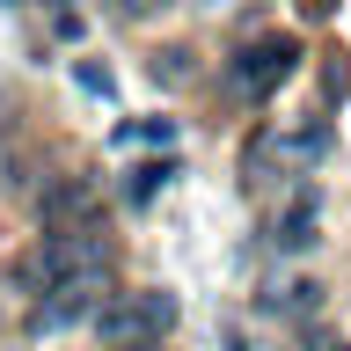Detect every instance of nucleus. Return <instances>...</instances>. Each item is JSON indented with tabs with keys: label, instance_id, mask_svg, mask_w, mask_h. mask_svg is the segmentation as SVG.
<instances>
[{
	"label": "nucleus",
	"instance_id": "nucleus-1",
	"mask_svg": "<svg viewBox=\"0 0 351 351\" xmlns=\"http://www.w3.org/2000/svg\"><path fill=\"white\" fill-rule=\"evenodd\" d=\"M88 271H110V241L95 227H44V241L22 256V293H51L66 278H88Z\"/></svg>",
	"mask_w": 351,
	"mask_h": 351
},
{
	"label": "nucleus",
	"instance_id": "nucleus-2",
	"mask_svg": "<svg viewBox=\"0 0 351 351\" xmlns=\"http://www.w3.org/2000/svg\"><path fill=\"white\" fill-rule=\"evenodd\" d=\"M169 329H176V293H161V285L110 293L103 315H95V337H103V351H147V344H161Z\"/></svg>",
	"mask_w": 351,
	"mask_h": 351
},
{
	"label": "nucleus",
	"instance_id": "nucleus-3",
	"mask_svg": "<svg viewBox=\"0 0 351 351\" xmlns=\"http://www.w3.org/2000/svg\"><path fill=\"white\" fill-rule=\"evenodd\" d=\"M300 73V37H256V44H241L234 59H227V95L234 103H271L285 81Z\"/></svg>",
	"mask_w": 351,
	"mask_h": 351
},
{
	"label": "nucleus",
	"instance_id": "nucleus-4",
	"mask_svg": "<svg viewBox=\"0 0 351 351\" xmlns=\"http://www.w3.org/2000/svg\"><path fill=\"white\" fill-rule=\"evenodd\" d=\"M103 300H110V271L66 278V285H51V293H37L29 329H37V337H59V329H73V322H95V315H103Z\"/></svg>",
	"mask_w": 351,
	"mask_h": 351
},
{
	"label": "nucleus",
	"instance_id": "nucleus-5",
	"mask_svg": "<svg viewBox=\"0 0 351 351\" xmlns=\"http://www.w3.org/2000/svg\"><path fill=\"white\" fill-rule=\"evenodd\" d=\"M315 241H322V197L300 183V191L271 213V249H278V256H307Z\"/></svg>",
	"mask_w": 351,
	"mask_h": 351
},
{
	"label": "nucleus",
	"instance_id": "nucleus-6",
	"mask_svg": "<svg viewBox=\"0 0 351 351\" xmlns=\"http://www.w3.org/2000/svg\"><path fill=\"white\" fill-rule=\"evenodd\" d=\"M95 183L88 176H59V183H44V197H37V213H44V227H88L95 219Z\"/></svg>",
	"mask_w": 351,
	"mask_h": 351
},
{
	"label": "nucleus",
	"instance_id": "nucleus-7",
	"mask_svg": "<svg viewBox=\"0 0 351 351\" xmlns=\"http://www.w3.org/2000/svg\"><path fill=\"white\" fill-rule=\"evenodd\" d=\"M315 307H322L315 278H271L263 285V315H315Z\"/></svg>",
	"mask_w": 351,
	"mask_h": 351
},
{
	"label": "nucleus",
	"instance_id": "nucleus-8",
	"mask_svg": "<svg viewBox=\"0 0 351 351\" xmlns=\"http://www.w3.org/2000/svg\"><path fill=\"white\" fill-rule=\"evenodd\" d=\"M169 176H176V161H139V169L125 176V197H132V205H147V197L161 191V183H169Z\"/></svg>",
	"mask_w": 351,
	"mask_h": 351
},
{
	"label": "nucleus",
	"instance_id": "nucleus-9",
	"mask_svg": "<svg viewBox=\"0 0 351 351\" xmlns=\"http://www.w3.org/2000/svg\"><path fill=\"white\" fill-rule=\"evenodd\" d=\"M73 81H81L88 95H103V103L117 95V81H110V66H95V59H73Z\"/></svg>",
	"mask_w": 351,
	"mask_h": 351
},
{
	"label": "nucleus",
	"instance_id": "nucleus-10",
	"mask_svg": "<svg viewBox=\"0 0 351 351\" xmlns=\"http://www.w3.org/2000/svg\"><path fill=\"white\" fill-rule=\"evenodd\" d=\"M44 8H51V29H59L66 44H73V37H81V29H88V22H81V8H73V0H44Z\"/></svg>",
	"mask_w": 351,
	"mask_h": 351
},
{
	"label": "nucleus",
	"instance_id": "nucleus-11",
	"mask_svg": "<svg viewBox=\"0 0 351 351\" xmlns=\"http://www.w3.org/2000/svg\"><path fill=\"white\" fill-rule=\"evenodd\" d=\"M161 8H176V0H110L117 22H147V15H161Z\"/></svg>",
	"mask_w": 351,
	"mask_h": 351
},
{
	"label": "nucleus",
	"instance_id": "nucleus-12",
	"mask_svg": "<svg viewBox=\"0 0 351 351\" xmlns=\"http://www.w3.org/2000/svg\"><path fill=\"white\" fill-rule=\"evenodd\" d=\"M344 88H351V66H344V51H337V59L322 66V95H329V103H344Z\"/></svg>",
	"mask_w": 351,
	"mask_h": 351
},
{
	"label": "nucleus",
	"instance_id": "nucleus-13",
	"mask_svg": "<svg viewBox=\"0 0 351 351\" xmlns=\"http://www.w3.org/2000/svg\"><path fill=\"white\" fill-rule=\"evenodd\" d=\"M117 139H154V147H169V139H176V117H154V125H125Z\"/></svg>",
	"mask_w": 351,
	"mask_h": 351
},
{
	"label": "nucleus",
	"instance_id": "nucleus-14",
	"mask_svg": "<svg viewBox=\"0 0 351 351\" xmlns=\"http://www.w3.org/2000/svg\"><path fill=\"white\" fill-rule=\"evenodd\" d=\"M183 73H191V51H161L154 59V81H183Z\"/></svg>",
	"mask_w": 351,
	"mask_h": 351
},
{
	"label": "nucleus",
	"instance_id": "nucleus-15",
	"mask_svg": "<svg viewBox=\"0 0 351 351\" xmlns=\"http://www.w3.org/2000/svg\"><path fill=\"white\" fill-rule=\"evenodd\" d=\"M147 351H161V344H147Z\"/></svg>",
	"mask_w": 351,
	"mask_h": 351
},
{
	"label": "nucleus",
	"instance_id": "nucleus-16",
	"mask_svg": "<svg viewBox=\"0 0 351 351\" xmlns=\"http://www.w3.org/2000/svg\"><path fill=\"white\" fill-rule=\"evenodd\" d=\"M8 8H15V0H8Z\"/></svg>",
	"mask_w": 351,
	"mask_h": 351
}]
</instances>
